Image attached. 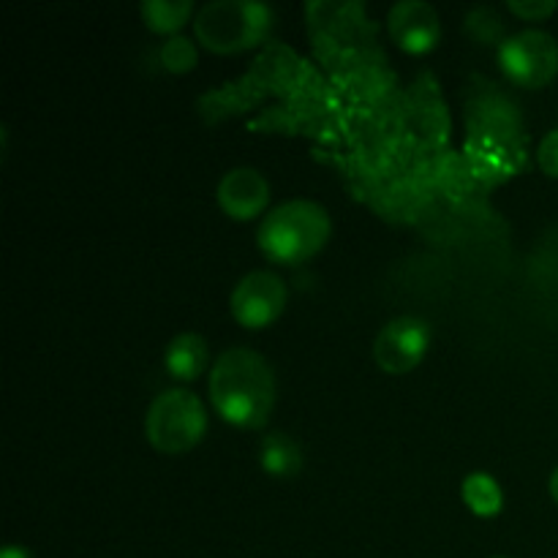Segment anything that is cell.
Instances as JSON below:
<instances>
[{
  "instance_id": "1",
  "label": "cell",
  "mask_w": 558,
  "mask_h": 558,
  "mask_svg": "<svg viewBox=\"0 0 558 558\" xmlns=\"http://www.w3.org/2000/svg\"><path fill=\"white\" fill-rule=\"evenodd\" d=\"M210 401L229 425L262 428L276 407V376L254 349H227L210 371Z\"/></svg>"
},
{
  "instance_id": "2",
  "label": "cell",
  "mask_w": 558,
  "mask_h": 558,
  "mask_svg": "<svg viewBox=\"0 0 558 558\" xmlns=\"http://www.w3.org/2000/svg\"><path fill=\"white\" fill-rule=\"evenodd\" d=\"M330 216L322 205L305 199L276 207L259 227L262 254L278 265H300L319 254L330 240Z\"/></svg>"
},
{
  "instance_id": "3",
  "label": "cell",
  "mask_w": 558,
  "mask_h": 558,
  "mask_svg": "<svg viewBox=\"0 0 558 558\" xmlns=\"http://www.w3.org/2000/svg\"><path fill=\"white\" fill-rule=\"evenodd\" d=\"M270 5L254 0H213L196 11V41L216 54H234L265 41L272 31Z\"/></svg>"
},
{
  "instance_id": "4",
  "label": "cell",
  "mask_w": 558,
  "mask_h": 558,
  "mask_svg": "<svg viewBox=\"0 0 558 558\" xmlns=\"http://www.w3.org/2000/svg\"><path fill=\"white\" fill-rule=\"evenodd\" d=\"M207 412L205 403L189 390H167L150 403L145 417V436L153 450L163 456L189 452L205 439Z\"/></svg>"
},
{
  "instance_id": "5",
  "label": "cell",
  "mask_w": 558,
  "mask_h": 558,
  "mask_svg": "<svg viewBox=\"0 0 558 558\" xmlns=\"http://www.w3.org/2000/svg\"><path fill=\"white\" fill-rule=\"evenodd\" d=\"M499 65L507 80L521 87H545L558 74V44L550 33L523 31L505 38L499 47Z\"/></svg>"
},
{
  "instance_id": "6",
  "label": "cell",
  "mask_w": 558,
  "mask_h": 558,
  "mask_svg": "<svg viewBox=\"0 0 558 558\" xmlns=\"http://www.w3.org/2000/svg\"><path fill=\"white\" fill-rule=\"evenodd\" d=\"M434 330L425 319L417 316H401L381 327L374 341V357L385 374H409L425 360L430 349Z\"/></svg>"
},
{
  "instance_id": "7",
  "label": "cell",
  "mask_w": 558,
  "mask_h": 558,
  "mask_svg": "<svg viewBox=\"0 0 558 558\" xmlns=\"http://www.w3.org/2000/svg\"><path fill=\"white\" fill-rule=\"evenodd\" d=\"M234 322L245 330H265L287 308V287L276 272L256 270L248 272L243 281L234 287L229 300Z\"/></svg>"
},
{
  "instance_id": "8",
  "label": "cell",
  "mask_w": 558,
  "mask_h": 558,
  "mask_svg": "<svg viewBox=\"0 0 558 558\" xmlns=\"http://www.w3.org/2000/svg\"><path fill=\"white\" fill-rule=\"evenodd\" d=\"M387 31L403 52L425 54L441 38L439 11L425 0H401L387 14Z\"/></svg>"
},
{
  "instance_id": "9",
  "label": "cell",
  "mask_w": 558,
  "mask_h": 558,
  "mask_svg": "<svg viewBox=\"0 0 558 558\" xmlns=\"http://www.w3.org/2000/svg\"><path fill=\"white\" fill-rule=\"evenodd\" d=\"M218 207L234 221H251L259 218L270 202V185L262 172L251 167H238L227 172L218 183Z\"/></svg>"
},
{
  "instance_id": "10",
  "label": "cell",
  "mask_w": 558,
  "mask_h": 558,
  "mask_svg": "<svg viewBox=\"0 0 558 558\" xmlns=\"http://www.w3.org/2000/svg\"><path fill=\"white\" fill-rule=\"evenodd\" d=\"M207 360H210L207 341L202 336H196V332L178 336L167 347V354H163L169 376H174L180 381H194L207 368Z\"/></svg>"
},
{
  "instance_id": "11",
  "label": "cell",
  "mask_w": 558,
  "mask_h": 558,
  "mask_svg": "<svg viewBox=\"0 0 558 558\" xmlns=\"http://www.w3.org/2000/svg\"><path fill=\"white\" fill-rule=\"evenodd\" d=\"M259 463L265 466L267 474L272 477H298L300 469H303V452L294 445L289 436L283 434H270L265 441H262Z\"/></svg>"
},
{
  "instance_id": "12",
  "label": "cell",
  "mask_w": 558,
  "mask_h": 558,
  "mask_svg": "<svg viewBox=\"0 0 558 558\" xmlns=\"http://www.w3.org/2000/svg\"><path fill=\"white\" fill-rule=\"evenodd\" d=\"M463 501H466L469 510L480 518H494L499 515L501 507H505V494H501L499 483H496L490 474L474 472L463 480Z\"/></svg>"
},
{
  "instance_id": "13",
  "label": "cell",
  "mask_w": 558,
  "mask_h": 558,
  "mask_svg": "<svg viewBox=\"0 0 558 558\" xmlns=\"http://www.w3.org/2000/svg\"><path fill=\"white\" fill-rule=\"evenodd\" d=\"M194 14L191 0H145L142 3V20L158 36L178 33Z\"/></svg>"
},
{
  "instance_id": "14",
  "label": "cell",
  "mask_w": 558,
  "mask_h": 558,
  "mask_svg": "<svg viewBox=\"0 0 558 558\" xmlns=\"http://www.w3.org/2000/svg\"><path fill=\"white\" fill-rule=\"evenodd\" d=\"M199 63V54L191 38L185 36H172L161 47V65L169 74H189L191 69H196Z\"/></svg>"
},
{
  "instance_id": "15",
  "label": "cell",
  "mask_w": 558,
  "mask_h": 558,
  "mask_svg": "<svg viewBox=\"0 0 558 558\" xmlns=\"http://www.w3.org/2000/svg\"><path fill=\"white\" fill-rule=\"evenodd\" d=\"M507 9L526 22H543L558 9L556 0H510Z\"/></svg>"
},
{
  "instance_id": "16",
  "label": "cell",
  "mask_w": 558,
  "mask_h": 558,
  "mask_svg": "<svg viewBox=\"0 0 558 558\" xmlns=\"http://www.w3.org/2000/svg\"><path fill=\"white\" fill-rule=\"evenodd\" d=\"M537 161L539 169H543L548 178H558V129L550 131V134L539 142Z\"/></svg>"
},
{
  "instance_id": "17",
  "label": "cell",
  "mask_w": 558,
  "mask_h": 558,
  "mask_svg": "<svg viewBox=\"0 0 558 558\" xmlns=\"http://www.w3.org/2000/svg\"><path fill=\"white\" fill-rule=\"evenodd\" d=\"M0 558H31V554L25 548H20V545H5Z\"/></svg>"
},
{
  "instance_id": "18",
  "label": "cell",
  "mask_w": 558,
  "mask_h": 558,
  "mask_svg": "<svg viewBox=\"0 0 558 558\" xmlns=\"http://www.w3.org/2000/svg\"><path fill=\"white\" fill-rule=\"evenodd\" d=\"M550 496H554L556 505H558V469L554 474H550Z\"/></svg>"
}]
</instances>
